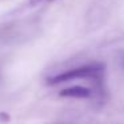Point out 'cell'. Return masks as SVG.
I'll return each mask as SVG.
<instances>
[{
  "label": "cell",
  "instance_id": "3957f363",
  "mask_svg": "<svg viewBox=\"0 0 124 124\" xmlns=\"http://www.w3.org/2000/svg\"><path fill=\"white\" fill-rule=\"evenodd\" d=\"M47 1H51V0H31V4H33V6H38V4L47 3Z\"/></svg>",
  "mask_w": 124,
  "mask_h": 124
},
{
  "label": "cell",
  "instance_id": "6da1fadb",
  "mask_svg": "<svg viewBox=\"0 0 124 124\" xmlns=\"http://www.w3.org/2000/svg\"><path fill=\"white\" fill-rule=\"evenodd\" d=\"M103 71L104 67L101 64H89V65H84L80 68H75V70H70L67 72L59 73V75H55L52 78L48 79V84L54 85V84H60V83H65V81L70 80H76V79H101L103 76Z\"/></svg>",
  "mask_w": 124,
  "mask_h": 124
},
{
  "label": "cell",
  "instance_id": "7a4b0ae2",
  "mask_svg": "<svg viewBox=\"0 0 124 124\" xmlns=\"http://www.w3.org/2000/svg\"><path fill=\"white\" fill-rule=\"evenodd\" d=\"M60 96L63 97H76V99H87L92 96V89L83 85H73L60 91Z\"/></svg>",
  "mask_w": 124,
  "mask_h": 124
}]
</instances>
